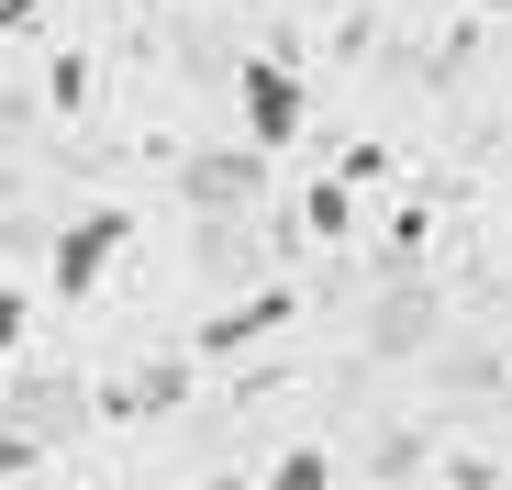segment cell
Instances as JSON below:
<instances>
[{
  "mask_svg": "<svg viewBox=\"0 0 512 490\" xmlns=\"http://www.w3.org/2000/svg\"><path fill=\"white\" fill-rule=\"evenodd\" d=\"M245 134H256V156H279V145H301V78L279 67V56H245Z\"/></svg>",
  "mask_w": 512,
  "mask_h": 490,
  "instance_id": "cell-1",
  "label": "cell"
},
{
  "mask_svg": "<svg viewBox=\"0 0 512 490\" xmlns=\"http://www.w3.org/2000/svg\"><path fill=\"white\" fill-rule=\"evenodd\" d=\"M123 234H134L123 212H78V223L56 234V290H67V301H90V290H101V268H112V245H123Z\"/></svg>",
  "mask_w": 512,
  "mask_h": 490,
  "instance_id": "cell-2",
  "label": "cell"
},
{
  "mask_svg": "<svg viewBox=\"0 0 512 490\" xmlns=\"http://www.w3.org/2000/svg\"><path fill=\"white\" fill-rule=\"evenodd\" d=\"M268 490H334V457H323V446H290V457L268 468Z\"/></svg>",
  "mask_w": 512,
  "mask_h": 490,
  "instance_id": "cell-3",
  "label": "cell"
},
{
  "mask_svg": "<svg viewBox=\"0 0 512 490\" xmlns=\"http://www.w3.org/2000/svg\"><path fill=\"white\" fill-rule=\"evenodd\" d=\"M346 223H357V201H346V179H323V190H312V234H346Z\"/></svg>",
  "mask_w": 512,
  "mask_h": 490,
  "instance_id": "cell-4",
  "label": "cell"
},
{
  "mask_svg": "<svg viewBox=\"0 0 512 490\" xmlns=\"http://www.w3.org/2000/svg\"><path fill=\"white\" fill-rule=\"evenodd\" d=\"M0 346H23V290H0Z\"/></svg>",
  "mask_w": 512,
  "mask_h": 490,
  "instance_id": "cell-5",
  "label": "cell"
},
{
  "mask_svg": "<svg viewBox=\"0 0 512 490\" xmlns=\"http://www.w3.org/2000/svg\"><path fill=\"white\" fill-rule=\"evenodd\" d=\"M490 12H512V0H490Z\"/></svg>",
  "mask_w": 512,
  "mask_h": 490,
  "instance_id": "cell-6",
  "label": "cell"
}]
</instances>
